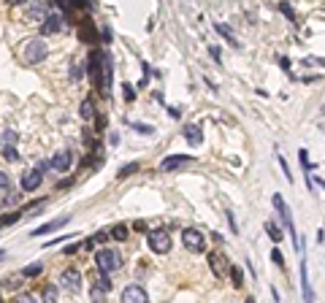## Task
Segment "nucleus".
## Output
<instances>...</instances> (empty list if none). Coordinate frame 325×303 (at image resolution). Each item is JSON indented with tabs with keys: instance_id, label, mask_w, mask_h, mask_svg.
Segmentation results:
<instances>
[{
	"instance_id": "1",
	"label": "nucleus",
	"mask_w": 325,
	"mask_h": 303,
	"mask_svg": "<svg viewBox=\"0 0 325 303\" xmlns=\"http://www.w3.org/2000/svg\"><path fill=\"white\" fill-rule=\"evenodd\" d=\"M95 265H98L100 273H114L122 268V252L119 249H100L98 254H95Z\"/></svg>"
},
{
	"instance_id": "2",
	"label": "nucleus",
	"mask_w": 325,
	"mask_h": 303,
	"mask_svg": "<svg viewBox=\"0 0 325 303\" xmlns=\"http://www.w3.org/2000/svg\"><path fill=\"white\" fill-rule=\"evenodd\" d=\"M22 57H25L27 65H38L41 60H46V44L41 41V38H33V41H27L25 49H22Z\"/></svg>"
},
{
	"instance_id": "3",
	"label": "nucleus",
	"mask_w": 325,
	"mask_h": 303,
	"mask_svg": "<svg viewBox=\"0 0 325 303\" xmlns=\"http://www.w3.org/2000/svg\"><path fill=\"white\" fill-rule=\"evenodd\" d=\"M181 241H185V249L193 252V254L206 252V239H204V233H200V230H195V227L181 230Z\"/></svg>"
},
{
	"instance_id": "4",
	"label": "nucleus",
	"mask_w": 325,
	"mask_h": 303,
	"mask_svg": "<svg viewBox=\"0 0 325 303\" xmlns=\"http://www.w3.org/2000/svg\"><path fill=\"white\" fill-rule=\"evenodd\" d=\"M147 244H149V249L155 252V254H166V252H171V235L166 233V230H149V235H147Z\"/></svg>"
},
{
	"instance_id": "5",
	"label": "nucleus",
	"mask_w": 325,
	"mask_h": 303,
	"mask_svg": "<svg viewBox=\"0 0 325 303\" xmlns=\"http://www.w3.org/2000/svg\"><path fill=\"white\" fill-rule=\"evenodd\" d=\"M271 201H274V208H276V211H279V217H282V222H285V225H288V230L293 233V239H295V241H298V235H295V225H293V214H290V208H288V203H285V198H282L279 192H276V195L271 198Z\"/></svg>"
},
{
	"instance_id": "6",
	"label": "nucleus",
	"mask_w": 325,
	"mask_h": 303,
	"mask_svg": "<svg viewBox=\"0 0 325 303\" xmlns=\"http://www.w3.org/2000/svg\"><path fill=\"white\" fill-rule=\"evenodd\" d=\"M122 303H149V295H147L144 287L130 284V287H125V292H122Z\"/></svg>"
},
{
	"instance_id": "7",
	"label": "nucleus",
	"mask_w": 325,
	"mask_h": 303,
	"mask_svg": "<svg viewBox=\"0 0 325 303\" xmlns=\"http://www.w3.org/2000/svg\"><path fill=\"white\" fill-rule=\"evenodd\" d=\"M111 73H114V62L109 54H103V68H100V92L103 95L111 92Z\"/></svg>"
},
{
	"instance_id": "8",
	"label": "nucleus",
	"mask_w": 325,
	"mask_h": 303,
	"mask_svg": "<svg viewBox=\"0 0 325 303\" xmlns=\"http://www.w3.org/2000/svg\"><path fill=\"white\" fill-rule=\"evenodd\" d=\"M60 284H63L65 290H71V292H79V287H82V273L76 271V268H65L63 276H60Z\"/></svg>"
},
{
	"instance_id": "9",
	"label": "nucleus",
	"mask_w": 325,
	"mask_h": 303,
	"mask_svg": "<svg viewBox=\"0 0 325 303\" xmlns=\"http://www.w3.org/2000/svg\"><path fill=\"white\" fill-rule=\"evenodd\" d=\"M190 160H193V155H171V157H166L160 163V170H162V174H168V170H176L185 163H190Z\"/></svg>"
},
{
	"instance_id": "10",
	"label": "nucleus",
	"mask_w": 325,
	"mask_h": 303,
	"mask_svg": "<svg viewBox=\"0 0 325 303\" xmlns=\"http://www.w3.org/2000/svg\"><path fill=\"white\" fill-rule=\"evenodd\" d=\"M44 182V176H41V170H25L22 174V189L25 192H33V189H38Z\"/></svg>"
},
{
	"instance_id": "11",
	"label": "nucleus",
	"mask_w": 325,
	"mask_h": 303,
	"mask_svg": "<svg viewBox=\"0 0 325 303\" xmlns=\"http://www.w3.org/2000/svg\"><path fill=\"white\" fill-rule=\"evenodd\" d=\"M71 163H73V155H71V152H60V155H54V157H52L49 168L57 170V174H65V170L71 168Z\"/></svg>"
},
{
	"instance_id": "12",
	"label": "nucleus",
	"mask_w": 325,
	"mask_h": 303,
	"mask_svg": "<svg viewBox=\"0 0 325 303\" xmlns=\"http://www.w3.org/2000/svg\"><path fill=\"white\" fill-rule=\"evenodd\" d=\"M60 30H63V16L60 14H49L44 19V25H41L44 35H52V33H60Z\"/></svg>"
},
{
	"instance_id": "13",
	"label": "nucleus",
	"mask_w": 325,
	"mask_h": 303,
	"mask_svg": "<svg viewBox=\"0 0 325 303\" xmlns=\"http://www.w3.org/2000/svg\"><path fill=\"white\" fill-rule=\"evenodd\" d=\"M301 292H303V303H314V292H312V284H309L307 263H301Z\"/></svg>"
},
{
	"instance_id": "14",
	"label": "nucleus",
	"mask_w": 325,
	"mask_h": 303,
	"mask_svg": "<svg viewBox=\"0 0 325 303\" xmlns=\"http://www.w3.org/2000/svg\"><path fill=\"white\" fill-rule=\"evenodd\" d=\"M200 133H204V130H200V125H187L185 127V138L193 146H200V144H204V136H200Z\"/></svg>"
},
{
	"instance_id": "15",
	"label": "nucleus",
	"mask_w": 325,
	"mask_h": 303,
	"mask_svg": "<svg viewBox=\"0 0 325 303\" xmlns=\"http://www.w3.org/2000/svg\"><path fill=\"white\" fill-rule=\"evenodd\" d=\"M222 263H225V257H222V254H219V252H212V254H209V265H212V271H214V276H222Z\"/></svg>"
},
{
	"instance_id": "16",
	"label": "nucleus",
	"mask_w": 325,
	"mask_h": 303,
	"mask_svg": "<svg viewBox=\"0 0 325 303\" xmlns=\"http://www.w3.org/2000/svg\"><path fill=\"white\" fill-rule=\"evenodd\" d=\"M266 233L271 235V241H274V244H279V241H282V230H279V225H276L274 220L266 222Z\"/></svg>"
},
{
	"instance_id": "17",
	"label": "nucleus",
	"mask_w": 325,
	"mask_h": 303,
	"mask_svg": "<svg viewBox=\"0 0 325 303\" xmlns=\"http://www.w3.org/2000/svg\"><path fill=\"white\" fill-rule=\"evenodd\" d=\"M65 222H68V220H65V217H63V220H54V222H46V225H41V227H38V230H35V235L52 233V230H57V227H63Z\"/></svg>"
},
{
	"instance_id": "18",
	"label": "nucleus",
	"mask_w": 325,
	"mask_h": 303,
	"mask_svg": "<svg viewBox=\"0 0 325 303\" xmlns=\"http://www.w3.org/2000/svg\"><path fill=\"white\" fill-rule=\"evenodd\" d=\"M138 168H141L138 163H128L125 168H119V174H117V179H128L130 174H136V170H138Z\"/></svg>"
},
{
	"instance_id": "19",
	"label": "nucleus",
	"mask_w": 325,
	"mask_h": 303,
	"mask_svg": "<svg viewBox=\"0 0 325 303\" xmlns=\"http://www.w3.org/2000/svg\"><path fill=\"white\" fill-rule=\"evenodd\" d=\"M95 287H98V290H103V292H109V290H111V279L106 276V273H100V276L95 279Z\"/></svg>"
},
{
	"instance_id": "20",
	"label": "nucleus",
	"mask_w": 325,
	"mask_h": 303,
	"mask_svg": "<svg viewBox=\"0 0 325 303\" xmlns=\"http://www.w3.org/2000/svg\"><path fill=\"white\" fill-rule=\"evenodd\" d=\"M111 235H114L117 241H125V239H128V227H125V225H114V227H111Z\"/></svg>"
},
{
	"instance_id": "21",
	"label": "nucleus",
	"mask_w": 325,
	"mask_h": 303,
	"mask_svg": "<svg viewBox=\"0 0 325 303\" xmlns=\"http://www.w3.org/2000/svg\"><path fill=\"white\" fill-rule=\"evenodd\" d=\"M57 300V287L54 284H46V290H44V303H54Z\"/></svg>"
},
{
	"instance_id": "22",
	"label": "nucleus",
	"mask_w": 325,
	"mask_h": 303,
	"mask_svg": "<svg viewBox=\"0 0 325 303\" xmlns=\"http://www.w3.org/2000/svg\"><path fill=\"white\" fill-rule=\"evenodd\" d=\"M41 271H44V265L41 263H33V265H27V268L22 271V276H38Z\"/></svg>"
},
{
	"instance_id": "23",
	"label": "nucleus",
	"mask_w": 325,
	"mask_h": 303,
	"mask_svg": "<svg viewBox=\"0 0 325 303\" xmlns=\"http://www.w3.org/2000/svg\"><path fill=\"white\" fill-rule=\"evenodd\" d=\"M298 160H301L303 174H309V170H312V165H309V152H307V149H301V152H298Z\"/></svg>"
},
{
	"instance_id": "24",
	"label": "nucleus",
	"mask_w": 325,
	"mask_h": 303,
	"mask_svg": "<svg viewBox=\"0 0 325 303\" xmlns=\"http://www.w3.org/2000/svg\"><path fill=\"white\" fill-rule=\"evenodd\" d=\"M217 33H219V35H225V38H228V41H231V46H238V41H236V38L231 35V30H228V27H225V25H217Z\"/></svg>"
},
{
	"instance_id": "25",
	"label": "nucleus",
	"mask_w": 325,
	"mask_h": 303,
	"mask_svg": "<svg viewBox=\"0 0 325 303\" xmlns=\"http://www.w3.org/2000/svg\"><path fill=\"white\" fill-rule=\"evenodd\" d=\"M3 157L8 160V163H16V160H19V152H16L14 146H6V149H3Z\"/></svg>"
},
{
	"instance_id": "26",
	"label": "nucleus",
	"mask_w": 325,
	"mask_h": 303,
	"mask_svg": "<svg viewBox=\"0 0 325 303\" xmlns=\"http://www.w3.org/2000/svg\"><path fill=\"white\" fill-rule=\"evenodd\" d=\"M82 76H84V65H82V62H73V68H71V79L79 81Z\"/></svg>"
},
{
	"instance_id": "27",
	"label": "nucleus",
	"mask_w": 325,
	"mask_h": 303,
	"mask_svg": "<svg viewBox=\"0 0 325 303\" xmlns=\"http://www.w3.org/2000/svg\"><path fill=\"white\" fill-rule=\"evenodd\" d=\"M79 114H82L84 119H92V100H84V103H82V111H79Z\"/></svg>"
},
{
	"instance_id": "28",
	"label": "nucleus",
	"mask_w": 325,
	"mask_h": 303,
	"mask_svg": "<svg viewBox=\"0 0 325 303\" xmlns=\"http://www.w3.org/2000/svg\"><path fill=\"white\" fill-rule=\"evenodd\" d=\"M231 279H233V287H241V282H244V276H241L238 268H231Z\"/></svg>"
},
{
	"instance_id": "29",
	"label": "nucleus",
	"mask_w": 325,
	"mask_h": 303,
	"mask_svg": "<svg viewBox=\"0 0 325 303\" xmlns=\"http://www.w3.org/2000/svg\"><path fill=\"white\" fill-rule=\"evenodd\" d=\"M106 300V292L98 290V287H92V303H103Z\"/></svg>"
},
{
	"instance_id": "30",
	"label": "nucleus",
	"mask_w": 325,
	"mask_h": 303,
	"mask_svg": "<svg viewBox=\"0 0 325 303\" xmlns=\"http://www.w3.org/2000/svg\"><path fill=\"white\" fill-rule=\"evenodd\" d=\"M16 303H38V298H35V295H30V292H22V295L16 298Z\"/></svg>"
},
{
	"instance_id": "31",
	"label": "nucleus",
	"mask_w": 325,
	"mask_h": 303,
	"mask_svg": "<svg viewBox=\"0 0 325 303\" xmlns=\"http://www.w3.org/2000/svg\"><path fill=\"white\" fill-rule=\"evenodd\" d=\"M3 141H6V146H14V144H16V133H14V130H6Z\"/></svg>"
},
{
	"instance_id": "32",
	"label": "nucleus",
	"mask_w": 325,
	"mask_h": 303,
	"mask_svg": "<svg viewBox=\"0 0 325 303\" xmlns=\"http://www.w3.org/2000/svg\"><path fill=\"white\" fill-rule=\"evenodd\" d=\"M271 260L279 265V268H285V257H282V252H279V249H274V252H271Z\"/></svg>"
},
{
	"instance_id": "33",
	"label": "nucleus",
	"mask_w": 325,
	"mask_h": 303,
	"mask_svg": "<svg viewBox=\"0 0 325 303\" xmlns=\"http://www.w3.org/2000/svg\"><path fill=\"white\" fill-rule=\"evenodd\" d=\"M279 8H282V14H285V16H288V19H290V22H295V11H293V8H290L288 3H282Z\"/></svg>"
},
{
	"instance_id": "34",
	"label": "nucleus",
	"mask_w": 325,
	"mask_h": 303,
	"mask_svg": "<svg viewBox=\"0 0 325 303\" xmlns=\"http://www.w3.org/2000/svg\"><path fill=\"white\" fill-rule=\"evenodd\" d=\"M16 220H19V214H6L3 220H0V225H14Z\"/></svg>"
},
{
	"instance_id": "35",
	"label": "nucleus",
	"mask_w": 325,
	"mask_h": 303,
	"mask_svg": "<svg viewBox=\"0 0 325 303\" xmlns=\"http://www.w3.org/2000/svg\"><path fill=\"white\" fill-rule=\"evenodd\" d=\"M6 187H11V179H8V174L0 170V189H6Z\"/></svg>"
},
{
	"instance_id": "36",
	"label": "nucleus",
	"mask_w": 325,
	"mask_h": 303,
	"mask_svg": "<svg viewBox=\"0 0 325 303\" xmlns=\"http://www.w3.org/2000/svg\"><path fill=\"white\" fill-rule=\"evenodd\" d=\"M279 165H282V170H285V176H288V182H293V174H290L288 163H285V157H279Z\"/></svg>"
},
{
	"instance_id": "37",
	"label": "nucleus",
	"mask_w": 325,
	"mask_h": 303,
	"mask_svg": "<svg viewBox=\"0 0 325 303\" xmlns=\"http://www.w3.org/2000/svg\"><path fill=\"white\" fill-rule=\"evenodd\" d=\"M122 90H125V100H133V98H136V92H133V87H130V84H125Z\"/></svg>"
},
{
	"instance_id": "38",
	"label": "nucleus",
	"mask_w": 325,
	"mask_h": 303,
	"mask_svg": "<svg viewBox=\"0 0 325 303\" xmlns=\"http://www.w3.org/2000/svg\"><path fill=\"white\" fill-rule=\"evenodd\" d=\"M133 230H138V233H144V230H147V222H144V220H138V222H133Z\"/></svg>"
},
{
	"instance_id": "39",
	"label": "nucleus",
	"mask_w": 325,
	"mask_h": 303,
	"mask_svg": "<svg viewBox=\"0 0 325 303\" xmlns=\"http://www.w3.org/2000/svg\"><path fill=\"white\" fill-rule=\"evenodd\" d=\"M317 62H320V65H325V57H320V60H317Z\"/></svg>"
},
{
	"instance_id": "40",
	"label": "nucleus",
	"mask_w": 325,
	"mask_h": 303,
	"mask_svg": "<svg viewBox=\"0 0 325 303\" xmlns=\"http://www.w3.org/2000/svg\"><path fill=\"white\" fill-rule=\"evenodd\" d=\"M0 303H3V300H0Z\"/></svg>"
}]
</instances>
